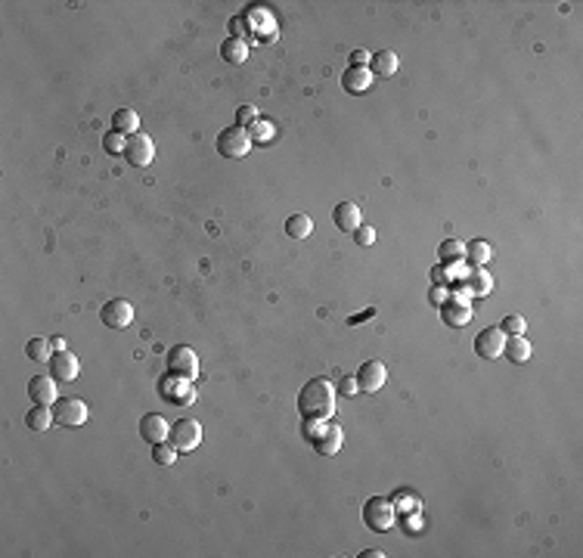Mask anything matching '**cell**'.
Wrapping results in <instances>:
<instances>
[{"mask_svg": "<svg viewBox=\"0 0 583 558\" xmlns=\"http://www.w3.org/2000/svg\"><path fill=\"white\" fill-rule=\"evenodd\" d=\"M298 413L304 419H320V422H326V419L336 413V388L326 379H311L298 391Z\"/></svg>", "mask_w": 583, "mask_h": 558, "instance_id": "1", "label": "cell"}, {"mask_svg": "<svg viewBox=\"0 0 583 558\" xmlns=\"http://www.w3.org/2000/svg\"><path fill=\"white\" fill-rule=\"evenodd\" d=\"M304 437L314 444L320 456H336L341 450V441H345V431H341V425H323L320 419H304Z\"/></svg>", "mask_w": 583, "mask_h": 558, "instance_id": "2", "label": "cell"}, {"mask_svg": "<svg viewBox=\"0 0 583 558\" xmlns=\"http://www.w3.org/2000/svg\"><path fill=\"white\" fill-rule=\"evenodd\" d=\"M394 518H397V509H394V500H388V496H370V500L363 503V521L370 530H375V534L391 530Z\"/></svg>", "mask_w": 583, "mask_h": 558, "instance_id": "3", "label": "cell"}, {"mask_svg": "<svg viewBox=\"0 0 583 558\" xmlns=\"http://www.w3.org/2000/svg\"><path fill=\"white\" fill-rule=\"evenodd\" d=\"M165 363H168V372L174 375V379L193 382L196 375H199V357H196V350H193V348H186V345L171 348Z\"/></svg>", "mask_w": 583, "mask_h": 558, "instance_id": "4", "label": "cell"}, {"mask_svg": "<svg viewBox=\"0 0 583 558\" xmlns=\"http://www.w3.org/2000/svg\"><path fill=\"white\" fill-rule=\"evenodd\" d=\"M87 403L78 400V397H63L53 403V422L63 425V428H81L87 422Z\"/></svg>", "mask_w": 583, "mask_h": 558, "instance_id": "5", "label": "cell"}, {"mask_svg": "<svg viewBox=\"0 0 583 558\" xmlns=\"http://www.w3.org/2000/svg\"><path fill=\"white\" fill-rule=\"evenodd\" d=\"M168 441L177 446V453H193L202 444V425L196 419H180V422L171 425Z\"/></svg>", "mask_w": 583, "mask_h": 558, "instance_id": "6", "label": "cell"}, {"mask_svg": "<svg viewBox=\"0 0 583 558\" xmlns=\"http://www.w3.org/2000/svg\"><path fill=\"white\" fill-rule=\"evenodd\" d=\"M248 149H252V140H248L245 127H227V131L218 134V152L227 159H245Z\"/></svg>", "mask_w": 583, "mask_h": 558, "instance_id": "7", "label": "cell"}, {"mask_svg": "<svg viewBox=\"0 0 583 558\" xmlns=\"http://www.w3.org/2000/svg\"><path fill=\"white\" fill-rule=\"evenodd\" d=\"M124 159H127V165H134V168L152 165V159H156V143H152V136H149V134H134V136H127Z\"/></svg>", "mask_w": 583, "mask_h": 558, "instance_id": "8", "label": "cell"}, {"mask_svg": "<svg viewBox=\"0 0 583 558\" xmlns=\"http://www.w3.org/2000/svg\"><path fill=\"white\" fill-rule=\"evenodd\" d=\"M47 375H53L56 382H75L81 375V363L72 350H56L53 357L47 360Z\"/></svg>", "mask_w": 583, "mask_h": 558, "instance_id": "9", "label": "cell"}, {"mask_svg": "<svg viewBox=\"0 0 583 558\" xmlns=\"http://www.w3.org/2000/svg\"><path fill=\"white\" fill-rule=\"evenodd\" d=\"M100 320L106 329H127V326L134 323V304L124 301V298H115V301L102 304Z\"/></svg>", "mask_w": 583, "mask_h": 558, "instance_id": "10", "label": "cell"}, {"mask_svg": "<svg viewBox=\"0 0 583 558\" xmlns=\"http://www.w3.org/2000/svg\"><path fill=\"white\" fill-rule=\"evenodd\" d=\"M354 379H357V388H360V391L375 394V391H382L385 379H388V369H385V363H379V360H366V363L357 369Z\"/></svg>", "mask_w": 583, "mask_h": 558, "instance_id": "11", "label": "cell"}, {"mask_svg": "<svg viewBox=\"0 0 583 558\" xmlns=\"http://www.w3.org/2000/svg\"><path fill=\"white\" fill-rule=\"evenodd\" d=\"M503 345H506V335L500 332V326H491V329H481L475 335V354L481 360L503 357Z\"/></svg>", "mask_w": 583, "mask_h": 558, "instance_id": "12", "label": "cell"}, {"mask_svg": "<svg viewBox=\"0 0 583 558\" xmlns=\"http://www.w3.org/2000/svg\"><path fill=\"white\" fill-rule=\"evenodd\" d=\"M28 400L38 403V407H53V403L59 400L53 375H34V379L28 382Z\"/></svg>", "mask_w": 583, "mask_h": 558, "instance_id": "13", "label": "cell"}, {"mask_svg": "<svg viewBox=\"0 0 583 558\" xmlns=\"http://www.w3.org/2000/svg\"><path fill=\"white\" fill-rule=\"evenodd\" d=\"M168 431H171V425H168L165 416L146 413V416L140 419V437H143L146 444H161V441H168Z\"/></svg>", "mask_w": 583, "mask_h": 558, "instance_id": "14", "label": "cell"}, {"mask_svg": "<svg viewBox=\"0 0 583 558\" xmlns=\"http://www.w3.org/2000/svg\"><path fill=\"white\" fill-rule=\"evenodd\" d=\"M360 220L363 218H360V208L354 202H341V205L332 208V223H336L341 233H354V230L360 227Z\"/></svg>", "mask_w": 583, "mask_h": 558, "instance_id": "15", "label": "cell"}, {"mask_svg": "<svg viewBox=\"0 0 583 558\" xmlns=\"http://www.w3.org/2000/svg\"><path fill=\"white\" fill-rule=\"evenodd\" d=\"M370 84H373V72H370V68L351 65L348 72L341 75V87H345L348 93H366V90H370Z\"/></svg>", "mask_w": 583, "mask_h": 558, "instance_id": "16", "label": "cell"}, {"mask_svg": "<svg viewBox=\"0 0 583 558\" xmlns=\"http://www.w3.org/2000/svg\"><path fill=\"white\" fill-rule=\"evenodd\" d=\"M441 320L453 326V329H459V326H466L471 320V307L466 301H444L441 304Z\"/></svg>", "mask_w": 583, "mask_h": 558, "instance_id": "17", "label": "cell"}, {"mask_svg": "<svg viewBox=\"0 0 583 558\" xmlns=\"http://www.w3.org/2000/svg\"><path fill=\"white\" fill-rule=\"evenodd\" d=\"M503 357H509L512 363H528L530 360V341L525 335H509L503 345Z\"/></svg>", "mask_w": 583, "mask_h": 558, "instance_id": "18", "label": "cell"}, {"mask_svg": "<svg viewBox=\"0 0 583 558\" xmlns=\"http://www.w3.org/2000/svg\"><path fill=\"white\" fill-rule=\"evenodd\" d=\"M112 131H118L122 136L140 134V115H137L134 109H118L112 115Z\"/></svg>", "mask_w": 583, "mask_h": 558, "instance_id": "19", "label": "cell"}, {"mask_svg": "<svg viewBox=\"0 0 583 558\" xmlns=\"http://www.w3.org/2000/svg\"><path fill=\"white\" fill-rule=\"evenodd\" d=\"M370 72L379 75V78H391L397 72V53L394 50H382V53H373L370 59Z\"/></svg>", "mask_w": 583, "mask_h": 558, "instance_id": "20", "label": "cell"}, {"mask_svg": "<svg viewBox=\"0 0 583 558\" xmlns=\"http://www.w3.org/2000/svg\"><path fill=\"white\" fill-rule=\"evenodd\" d=\"M220 56H224L227 63H233V65H242L248 59V44L242 38H227L224 44H220Z\"/></svg>", "mask_w": 583, "mask_h": 558, "instance_id": "21", "label": "cell"}, {"mask_svg": "<svg viewBox=\"0 0 583 558\" xmlns=\"http://www.w3.org/2000/svg\"><path fill=\"white\" fill-rule=\"evenodd\" d=\"M437 254H441V264H444V267H453V264L466 261V245H462L459 239H444L441 248H437Z\"/></svg>", "mask_w": 583, "mask_h": 558, "instance_id": "22", "label": "cell"}, {"mask_svg": "<svg viewBox=\"0 0 583 558\" xmlns=\"http://www.w3.org/2000/svg\"><path fill=\"white\" fill-rule=\"evenodd\" d=\"M50 422H53V409L50 407H34L25 413V428H31V431H44V428H50Z\"/></svg>", "mask_w": 583, "mask_h": 558, "instance_id": "23", "label": "cell"}, {"mask_svg": "<svg viewBox=\"0 0 583 558\" xmlns=\"http://www.w3.org/2000/svg\"><path fill=\"white\" fill-rule=\"evenodd\" d=\"M493 257V248L484 242V239H475V242L466 245V261L471 264V267H481V264H487Z\"/></svg>", "mask_w": 583, "mask_h": 558, "instance_id": "24", "label": "cell"}, {"mask_svg": "<svg viewBox=\"0 0 583 558\" xmlns=\"http://www.w3.org/2000/svg\"><path fill=\"white\" fill-rule=\"evenodd\" d=\"M311 230H314V220L307 218V214H292V218L286 220V233L292 239H307L311 236Z\"/></svg>", "mask_w": 583, "mask_h": 558, "instance_id": "25", "label": "cell"}, {"mask_svg": "<svg viewBox=\"0 0 583 558\" xmlns=\"http://www.w3.org/2000/svg\"><path fill=\"white\" fill-rule=\"evenodd\" d=\"M493 289V279L487 277V273H481V270H471V277L466 279V291L469 295H487V291Z\"/></svg>", "mask_w": 583, "mask_h": 558, "instance_id": "26", "label": "cell"}, {"mask_svg": "<svg viewBox=\"0 0 583 558\" xmlns=\"http://www.w3.org/2000/svg\"><path fill=\"white\" fill-rule=\"evenodd\" d=\"M50 350H53V345H50L47 338H31L28 345H25V354H28V360H34V363H47L50 357Z\"/></svg>", "mask_w": 583, "mask_h": 558, "instance_id": "27", "label": "cell"}, {"mask_svg": "<svg viewBox=\"0 0 583 558\" xmlns=\"http://www.w3.org/2000/svg\"><path fill=\"white\" fill-rule=\"evenodd\" d=\"M177 456H180V453H177V446L171 441L152 444V462H156V466H174Z\"/></svg>", "mask_w": 583, "mask_h": 558, "instance_id": "28", "label": "cell"}, {"mask_svg": "<svg viewBox=\"0 0 583 558\" xmlns=\"http://www.w3.org/2000/svg\"><path fill=\"white\" fill-rule=\"evenodd\" d=\"M245 131H248V140H252V143H267V140L277 136V127H273V122H261V118L252 127H245Z\"/></svg>", "mask_w": 583, "mask_h": 558, "instance_id": "29", "label": "cell"}, {"mask_svg": "<svg viewBox=\"0 0 583 558\" xmlns=\"http://www.w3.org/2000/svg\"><path fill=\"white\" fill-rule=\"evenodd\" d=\"M124 146H127V140L118 131H106V134H102V149H106L109 156H124Z\"/></svg>", "mask_w": 583, "mask_h": 558, "instance_id": "30", "label": "cell"}, {"mask_svg": "<svg viewBox=\"0 0 583 558\" xmlns=\"http://www.w3.org/2000/svg\"><path fill=\"white\" fill-rule=\"evenodd\" d=\"M525 329H528V320L525 316H518V313H509L506 320L500 323V332L503 335H525Z\"/></svg>", "mask_w": 583, "mask_h": 558, "instance_id": "31", "label": "cell"}, {"mask_svg": "<svg viewBox=\"0 0 583 558\" xmlns=\"http://www.w3.org/2000/svg\"><path fill=\"white\" fill-rule=\"evenodd\" d=\"M255 122H258V106H242L236 112V124L239 127H252Z\"/></svg>", "mask_w": 583, "mask_h": 558, "instance_id": "32", "label": "cell"}, {"mask_svg": "<svg viewBox=\"0 0 583 558\" xmlns=\"http://www.w3.org/2000/svg\"><path fill=\"white\" fill-rule=\"evenodd\" d=\"M354 239H357V245H360V248H366V245H373V242H375V230L370 227V223H366V227L360 223V227L354 230Z\"/></svg>", "mask_w": 583, "mask_h": 558, "instance_id": "33", "label": "cell"}, {"mask_svg": "<svg viewBox=\"0 0 583 558\" xmlns=\"http://www.w3.org/2000/svg\"><path fill=\"white\" fill-rule=\"evenodd\" d=\"M230 31H233V38H242V34L252 31V22H248V13H245V16H233V19H230Z\"/></svg>", "mask_w": 583, "mask_h": 558, "instance_id": "34", "label": "cell"}, {"mask_svg": "<svg viewBox=\"0 0 583 558\" xmlns=\"http://www.w3.org/2000/svg\"><path fill=\"white\" fill-rule=\"evenodd\" d=\"M357 391H360V388H357V379H354V375H341V379H338V394H341V397H354Z\"/></svg>", "mask_w": 583, "mask_h": 558, "instance_id": "35", "label": "cell"}, {"mask_svg": "<svg viewBox=\"0 0 583 558\" xmlns=\"http://www.w3.org/2000/svg\"><path fill=\"white\" fill-rule=\"evenodd\" d=\"M370 59H373V53H366V50H354V53H351V65L366 68L370 65Z\"/></svg>", "mask_w": 583, "mask_h": 558, "instance_id": "36", "label": "cell"}, {"mask_svg": "<svg viewBox=\"0 0 583 558\" xmlns=\"http://www.w3.org/2000/svg\"><path fill=\"white\" fill-rule=\"evenodd\" d=\"M447 270H450V267H444V264H437V267L432 270V279H434V286H441V282H447Z\"/></svg>", "mask_w": 583, "mask_h": 558, "instance_id": "37", "label": "cell"}, {"mask_svg": "<svg viewBox=\"0 0 583 558\" xmlns=\"http://www.w3.org/2000/svg\"><path fill=\"white\" fill-rule=\"evenodd\" d=\"M432 301H434L437 307L444 304V289H441V286H434V289H432Z\"/></svg>", "mask_w": 583, "mask_h": 558, "instance_id": "38", "label": "cell"}, {"mask_svg": "<svg viewBox=\"0 0 583 558\" xmlns=\"http://www.w3.org/2000/svg\"><path fill=\"white\" fill-rule=\"evenodd\" d=\"M360 558H385V552H379V549H366V552H360Z\"/></svg>", "mask_w": 583, "mask_h": 558, "instance_id": "39", "label": "cell"}, {"mask_svg": "<svg viewBox=\"0 0 583 558\" xmlns=\"http://www.w3.org/2000/svg\"><path fill=\"white\" fill-rule=\"evenodd\" d=\"M50 345H53V350H68L65 338H50Z\"/></svg>", "mask_w": 583, "mask_h": 558, "instance_id": "40", "label": "cell"}]
</instances>
